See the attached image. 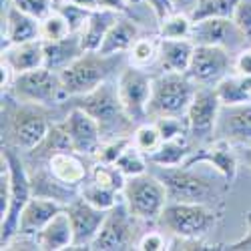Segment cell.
<instances>
[{
	"instance_id": "6da1fadb",
	"label": "cell",
	"mask_w": 251,
	"mask_h": 251,
	"mask_svg": "<svg viewBox=\"0 0 251 251\" xmlns=\"http://www.w3.org/2000/svg\"><path fill=\"white\" fill-rule=\"evenodd\" d=\"M34 197L25 155L2 145L0 153V249H8L18 231L25 205Z\"/></svg>"
},
{
	"instance_id": "7a4b0ae2",
	"label": "cell",
	"mask_w": 251,
	"mask_h": 251,
	"mask_svg": "<svg viewBox=\"0 0 251 251\" xmlns=\"http://www.w3.org/2000/svg\"><path fill=\"white\" fill-rule=\"evenodd\" d=\"M54 121L52 109L2 95V145L28 153L45 141Z\"/></svg>"
},
{
	"instance_id": "3957f363",
	"label": "cell",
	"mask_w": 251,
	"mask_h": 251,
	"mask_svg": "<svg viewBox=\"0 0 251 251\" xmlns=\"http://www.w3.org/2000/svg\"><path fill=\"white\" fill-rule=\"evenodd\" d=\"M60 107H78L87 111L97 123L102 135V141L119 139V137H131L137 129V123L127 115L117 91V78L107 80L102 85L87 95L71 97Z\"/></svg>"
},
{
	"instance_id": "277c9868",
	"label": "cell",
	"mask_w": 251,
	"mask_h": 251,
	"mask_svg": "<svg viewBox=\"0 0 251 251\" xmlns=\"http://www.w3.org/2000/svg\"><path fill=\"white\" fill-rule=\"evenodd\" d=\"M125 65H127V54H102L100 50H85L73 65L58 75L67 97L71 99L87 95L99 89L102 82L117 78Z\"/></svg>"
},
{
	"instance_id": "5b68a950",
	"label": "cell",
	"mask_w": 251,
	"mask_h": 251,
	"mask_svg": "<svg viewBox=\"0 0 251 251\" xmlns=\"http://www.w3.org/2000/svg\"><path fill=\"white\" fill-rule=\"evenodd\" d=\"M223 217V205L207 203H179L169 201L157 221V227L171 237L205 239Z\"/></svg>"
},
{
	"instance_id": "8992f818",
	"label": "cell",
	"mask_w": 251,
	"mask_h": 251,
	"mask_svg": "<svg viewBox=\"0 0 251 251\" xmlns=\"http://www.w3.org/2000/svg\"><path fill=\"white\" fill-rule=\"evenodd\" d=\"M149 171L155 173L165 185L169 201L179 203H207V205H223L221 191L213 179L197 175L193 167H157L151 165Z\"/></svg>"
},
{
	"instance_id": "52a82bcc",
	"label": "cell",
	"mask_w": 251,
	"mask_h": 251,
	"mask_svg": "<svg viewBox=\"0 0 251 251\" xmlns=\"http://www.w3.org/2000/svg\"><path fill=\"white\" fill-rule=\"evenodd\" d=\"M197 85L185 73H167L153 76L149 100V121L161 117H185L197 93Z\"/></svg>"
},
{
	"instance_id": "ba28073f",
	"label": "cell",
	"mask_w": 251,
	"mask_h": 251,
	"mask_svg": "<svg viewBox=\"0 0 251 251\" xmlns=\"http://www.w3.org/2000/svg\"><path fill=\"white\" fill-rule=\"evenodd\" d=\"M2 95H8L20 102L38 104V107H47V109H58L69 99L65 87H62L60 75L47 67L16 75L8 93Z\"/></svg>"
},
{
	"instance_id": "9c48e42d",
	"label": "cell",
	"mask_w": 251,
	"mask_h": 251,
	"mask_svg": "<svg viewBox=\"0 0 251 251\" xmlns=\"http://www.w3.org/2000/svg\"><path fill=\"white\" fill-rule=\"evenodd\" d=\"M123 201L141 223L157 225L165 205L169 203V195H167L161 179L155 173L147 171L137 177H127Z\"/></svg>"
},
{
	"instance_id": "30bf717a",
	"label": "cell",
	"mask_w": 251,
	"mask_h": 251,
	"mask_svg": "<svg viewBox=\"0 0 251 251\" xmlns=\"http://www.w3.org/2000/svg\"><path fill=\"white\" fill-rule=\"evenodd\" d=\"M139 219L129 211V207L121 201L107 213L102 227L95 241L91 243V251H129L137 249V241L143 233H139Z\"/></svg>"
},
{
	"instance_id": "8fae6325",
	"label": "cell",
	"mask_w": 251,
	"mask_h": 251,
	"mask_svg": "<svg viewBox=\"0 0 251 251\" xmlns=\"http://www.w3.org/2000/svg\"><path fill=\"white\" fill-rule=\"evenodd\" d=\"M117 91L127 115L137 123L149 121V100L153 93V76L147 69L131 67L129 62L117 76Z\"/></svg>"
},
{
	"instance_id": "7c38bea8",
	"label": "cell",
	"mask_w": 251,
	"mask_h": 251,
	"mask_svg": "<svg viewBox=\"0 0 251 251\" xmlns=\"http://www.w3.org/2000/svg\"><path fill=\"white\" fill-rule=\"evenodd\" d=\"M221 100L213 87H199L189 109H187V123H189V141L193 147L205 145L215 139V127L221 113Z\"/></svg>"
},
{
	"instance_id": "4fadbf2b",
	"label": "cell",
	"mask_w": 251,
	"mask_h": 251,
	"mask_svg": "<svg viewBox=\"0 0 251 251\" xmlns=\"http://www.w3.org/2000/svg\"><path fill=\"white\" fill-rule=\"evenodd\" d=\"M235 54L221 47L195 45V52L191 58V67L185 75L197 87H217L219 82L233 73Z\"/></svg>"
},
{
	"instance_id": "5bb4252c",
	"label": "cell",
	"mask_w": 251,
	"mask_h": 251,
	"mask_svg": "<svg viewBox=\"0 0 251 251\" xmlns=\"http://www.w3.org/2000/svg\"><path fill=\"white\" fill-rule=\"evenodd\" d=\"M191 40L195 45L221 47L237 54L241 49L249 47V40L243 30L235 25L233 18H205L193 25Z\"/></svg>"
},
{
	"instance_id": "9a60e30c",
	"label": "cell",
	"mask_w": 251,
	"mask_h": 251,
	"mask_svg": "<svg viewBox=\"0 0 251 251\" xmlns=\"http://www.w3.org/2000/svg\"><path fill=\"white\" fill-rule=\"evenodd\" d=\"M65 109V115H62L58 121L62 123L69 141L73 145V151H76L82 157L93 159L102 143V135L99 129V123L78 107H58Z\"/></svg>"
},
{
	"instance_id": "2e32d148",
	"label": "cell",
	"mask_w": 251,
	"mask_h": 251,
	"mask_svg": "<svg viewBox=\"0 0 251 251\" xmlns=\"http://www.w3.org/2000/svg\"><path fill=\"white\" fill-rule=\"evenodd\" d=\"M201 163L211 165L229 187L237 179L239 157L235 153V147L225 139H213L199 147H193L191 155L185 161V167H195Z\"/></svg>"
},
{
	"instance_id": "e0dca14e",
	"label": "cell",
	"mask_w": 251,
	"mask_h": 251,
	"mask_svg": "<svg viewBox=\"0 0 251 251\" xmlns=\"http://www.w3.org/2000/svg\"><path fill=\"white\" fill-rule=\"evenodd\" d=\"M67 205H62L54 199H49V197H32L25 209L20 213V219H18V231H16V237L12 239V243L20 241L23 243V249H36V233L43 229L56 213H60L62 209ZM10 243V245H12ZM8 245V247H10Z\"/></svg>"
},
{
	"instance_id": "ac0fdd59",
	"label": "cell",
	"mask_w": 251,
	"mask_h": 251,
	"mask_svg": "<svg viewBox=\"0 0 251 251\" xmlns=\"http://www.w3.org/2000/svg\"><path fill=\"white\" fill-rule=\"evenodd\" d=\"M67 211H69L73 231H75V247L73 249H91V243L99 235L102 221L109 211H102V209L91 205L80 195L75 197L71 203H67Z\"/></svg>"
},
{
	"instance_id": "d6986e66",
	"label": "cell",
	"mask_w": 251,
	"mask_h": 251,
	"mask_svg": "<svg viewBox=\"0 0 251 251\" xmlns=\"http://www.w3.org/2000/svg\"><path fill=\"white\" fill-rule=\"evenodd\" d=\"M215 139H225L233 147H249L251 145V102L243 104H223L217 127Z\"/></svg>"
},
{
	"instance_id": "ffe728a7",
	"label": "cell",
	"mask_w": 251,
	"mask_h": 251,
	"mask_svg": "<svg viewBox=\"0 0 251 251\" xmlns=\"http://www.w3.org/2000/svg\"><path fill=\"white\" fill-rule=\"evenodd\" d=\"M47 165H49L50 173L60 183L78 189V187L85 183L89 179V175H91L93 159L82 157L76 151H58V153L49 157Z\"/></svg>"
},
{
	"instance_id": "44dd1931",
	"label": "cell",
	"mask_w": 251,
	"mask_h": 251,
	"mask_svg": "<svg viewBox=\"0 0 251 251\" xmlns=\"http://www.w3.org/2000/svg\"><path fill=\"white\" fill-rule=\"evenodd\" d=\"M40 38V20L18 10L10 0L2 14V49Z\"/></svg>"
},
{
	"instance_id": "7402d4cb",
	"label": "cell",
	"mask_w": 251,
	"mask_h": 251,
	"mask_svg": "<svg viewBox=\"0 0 251 251\" xmlns=\"http://www.w3.org/2000/svg\"><path fill=\"white\" fill-rule=\"evenodd\" d=\"M26 165H28V173H30L32 191H34L36 197H49V199H54V201H58L62 205H67L75 197H78V189L60 183L50 173L47 163H28L26 161Z\"/></svg>"
},
{
	"instance_id": "603a6c76",
	"label": "cell",
	"mask_w": 251,
	"mask_h": 251,
	"mask_svg": "<svg viewBox=\"0 0 251 251\" xmlns=\"http://www.w3.org/2000/svg\"><path fill=\"white\" fill-rule=\"evenodd\" d=\"M34 241H36V249L40 251H62L75 247V231L67 207L40 229Z\"/></svg>"
},
{
	"instance_id": "cb8c5ba5",
	"label": "cell",
	"mask_w": 251,
	"mask_h": 251,
	"mask_svg": "<svg viewBox=\"0 0 251 251\" xmlns=\"http://www.w3.org/2000/svg\"><path fill=\"white\" fill-rule=\"evenodd\" d=\"M195 43L191 38H161L157 65L167 73H187L191 67Z\"/></svg>"
},
{
	"instance_id": "d4e9b609",
	"label": "cell",
	"mask_w": 251,
	"mask_h": 251,
	"mask_svg": "<svg viewBox=\"0 0 251 251\" xmlns=\"http://www.w3.org/2000/svg\"><path fill=\"white\" fill-rule=\"evenodd\" d=\"M0 60H4L16 75L45 67V40L36 38L28 43L4 47Z\"/></svg>"
},
{
	"instance_id": "484cf974",
	"label": "cell",
	"mask_w": 251,
	"mask_h": 251,
	"mask_svg": "<svg viewBox=\"0 0 251 251\" xmlns=\"http://www.w3.org/2000/svg\"><path fill=\"white\" fill-rule=\"evenodd\" d=\"M85 52L80 32H71L60 40H45V67L50 71H65Z\"/></svg>"
},
{
	"instance_id": "4316f807",
	"label": "cell",
	"mask_w": 251,
	"mask_h": 251,
	"mask_svg": "<svg viewBox=\"0 0 251 251\" xmlns=\"http://www.w3.org/2000/svg\"><path fill=\"white\" fill-rule=\"evenodd\" d=\"M139 36H141V26L137 25V20L121 14L119 20L107 32V36H104L99 50L102 54H127Z\"/></svg>"
},
{
	"instance_id": "83f0119b",
	"label": "cell",
	"mask_w": 251,
	"mask_h": 251,
	"mask_svg": "<svg viewBox=\"0 0 251 251\" xmlns=\"http://www.w3.org/2000/svg\"><path fill=\"white\" fill-rule=\"evenodd\" d=\"M119 12L109 10V8H95L87 20L85 28L80 30V40L85 50H99L104 36L111 30V26L119 20Z\"/></svg>"
},
{
	"instance_id": "f1b7e54d",
	"label": "cell",
	"mask_w": 251,
	"mask_h": 251,
	"mask_svg": "<svg viewBox=\"0 0 251 251\" xmlns=\"http://www.w3.org/2000/svg\"><path fill=\"white\" fill-rule=\"evenodd\" d=\"M193 145L189 137H179L171 141H163L159 147L149 155V163L157 167H177L185 165L187 157L191 155Z\"/></svg>"
},
{
	"instance_id": "f546056e",
	"label": "cell",
	"mask_w": 251,
	"mask_h": 251,
	"mask_svg": "<svg viewBox=\"0 0 251 251\" xmlns=\"http://www.w3.org/2000/svg\"><path fill=\"white\" fill-rule=\"evenodd\" d=\"M215 93H217L221 104L251 102V76H243L239 73L227 75L215 87Z\"/></svg>"
},
{
	"instance_id": "4dcf8cb0",
	"label": "cell",
	"mask_w": 251,
	"mask_h": 251,
	"mask_svg": "<svg viewBox=\"0 0 251 251\" xmlns=\"http://www.w3.org/2000/svg\"><path fill=\"white\" fill-rule=\"evenodd\" d=\"M78 195L89 201L91 205L102 209V211H111L115 205H119L123 201V193L121 191H115V189H109V187H102L99 183H95L93 179H87L78 187Z\"/></svg>"
},
{
	"instance_id": "1f68e13d",
	"label": "cell",
	"mask_w": 251,
	"mask_h": 251,
	"mask_svg": "<svg viewBox=\"0 0 251 251\" xmlns=\"http://www.w3.org/2000/svg\"><path fill=\"white\" fill-rule=\"evenodd\" d=\"M159 60V38L153 36H139L135 45L127 52V62L131 67L149 69Z\"/></svg>"
},
{
	"instance_id": "d6a6232c",
	"label": "cell",
	"mask_w": 251,
	"mask_h": 251,
	"mask_svg": "<svg viewBox=\"0 0 251 251\" xmlns=\"http://www.w3.org/2000/svg\"><path fill=\"white\" fill-rule=\"evenodd\" d=\"M193 18L185 12L173 10L165 18L159 20V36L161 38H191L193 32Z\"/></svg>"
},
{
	"instance_id": "836d02e7",
	"label": "cell",
	"mask_w": 251,
	"mask_h": 251,
	"mask_svg": "<svg viewBox=\"0 0 251 251\" xmlns=\"http://www.w3.org/2000/svg\"><path fill=\"white\" fill-rule=\"evenodd\" d=\"M239 0H199L191 12L193 23L205 18H233Z\"/></svg>"
},
{
	"instance_id": "e575fe53",
	"label": "cell",
	"mask_w": 251,
	"mask_h": 251,
	"mask_svg": "<svg viewBox=\"0 0 251 251\" xmlns=\"http://www.w3.org/2000/svg\"><path fill=\"white\" fill-rule=\"evenodd\" d=\"M89 179H93L95 183H99L102 187H109V189L121 191V193L125 189V183H127V177L121 173V169H119L117 165L100 163V161H93Z\"/></svg>"
},
{
	"instance_id": "d590c367",
	"label": "cell",
	"mask_w": 251,
	"mask_h": 251,
	"mask_svg": "<svg viewBox=\"0 0 251 251\" xmlns=\"http://www.w3.org/2000/svg\"><path fill=\"white\" fill-rule=\"evenodd\" d=\"M115 165L119 167L121 173H123L125 177H137V175H143V173H147V171H149V167H151L149 157L145 155L143 151H139L133 143L123 151V155L117 159Z\"/></svg>"
},
{
	"instance_id": "8d00e7d4",
	"label": "cell",
	"mask_w": 251,
	"mask_h": 251,
	"mask_svg": "<svg viewBox=\"0 0 251 251\" xmlns=\"http://www.w3.org/2000/svg\"><path fill=\"white\" fill-rule=\"evenodd\" d=\"M131 143L135 145L139 151H143L145 155L149 157L159 147V145L163 143V137H161L157 125L153 121H145V123L137 125V129L131 135Z\"/></svg>"
},
{
	"instance_id": "74e56055",
	"label": "cell",
	"mask_w": 251,
	"mask_h": 251,
	"mask_svg": "<svg viewBox=\"0 0 251 251\" xmlns=\"http://www.w3.org/2000/svg\"><path fill=\"white\" fill-rule=\"evenodd\" d=\"M54 10L65 16V20L71 26V32H80L82 28H85L87 20L93 12L89 8H82V6H76V4L69 2V0H54Z\"/></svg>"
},
{
	"instance_id": "f35d334b",
	"label": "cell",
	"mask_w": 251,
	"mask_h": 251,
	"mask_svg": "<svg viewBox=\"0 0 251 251\" xmlns=\"http://www.w3.org/2000/svg\"><path fill=\"white\" fill-rule=\"evenodd\" d=\"M71 34V26L60 12L52 10L47 18L40 20V38L43 40H60Z\"/></svg>"
},
{
	"instance_id": "ab89813d",
	"label": "cell",
	"mask_w": 251,
	"mask_h": 251,
	"mask_svg": "<svg viewBox=\"0 0 251 251\" xmlns=\"http://www.w3.org/2000/svg\"><path fill=\"white\" fill-rule=\"evenodd\" d=\"M163 137V141H171L179 137H189V123L187 117H161L153 121Z\"/></svg>"
},
{
	"instance_id": "60d3db41",
	"label": "cell",
	"mask_w": 251,
	"mask_h": 251,
	"mask_svg": "<svg viewBox=\"0 0 251 251\" xmlns=\"http://www.w3.org/2000/svg\"><path fill=\"white\" fill-rule=\"evenodd\" d=\"M131 145V137H119V139H109L102 141L100 147L97 151V155L93 157V161H100V163H111L115 165L117 159L123 155V151Z\"/></svg>"
},
{
	"instance_id": "b9f144b4",
	"label": "cell",
	"mask_w": 251,
	"mask_h": 251,
	"mask_svg": "<svg viewBox=\"0 0 251 251\" xmlns=\"http://www.w3.org/2000/svg\"><path fill=\"white\" fill-rule=\"evenodd\" d=\"M10 2L18 10H23L25 14H28L36 20L47 18L54 10V0H10Z\"/></svg>"
},
{
	"instance_id": "7bdbcfd3",
	"label": "cell",
	"mask_w": 251,
	"mask_h": 251,
	"mask_svg": "<svg viewBox=\"0 0 251 251\" xmlns=\"http://www.w3.org/2000/svg\"><path fill=\"white\" fill-rule=\"evenodd\" d=\"M169 249V239L161 231H145L137 241V251H165Z\"/></svg>"
},
{
	"instance_id": "ee69618b",
	"label": "cell",
	"mask_w": 251,
	"mask_h": 251,
	"mask_svg": "<svg viewBox=\"0 0 251 251\" xmlns=\"http://www.w3.org/2000/svg\"><path fill=\"white\" fill-rule=\"evenodd\" d=\"M235 25L243 30V34L247 36L249 45H251V0H239L235 14H233Z\"/></svg>"
},
{
	"instance_id": "f6af8a7d",
	"label": "cell",
	"mask_w": 251,
	"mask_h": 251,
	"mask_svg": "<svg viewBox=\"0 0 251 251\" xmlns=\"http://www.w3.org/2000/svg\"><path fill=\"white\" fill-rule=\"evenodd\" d=\"M233 73H239L243 76H251V47H245L235 54Z\"/></svg>"
},
{
	"instance_id": "bcb514c9",
	"label": "cell",
	"mask_w": 251,
	"mask_h": 251,
	"mask_svg": "<svg viewBox=\"0 0 251 251\" xmlns=\"http://www.w3.org/2000/svg\"><path fill=\"white\" fill-rule=\"evenodd\" d=\"M143 2L151 8V12L157 18V23H159L161 18H165L167 14H171L175 10L173 8V0H143Z\"/></svg>"
},
{
	"instance_id": "7dc6e473",
	"label": "cell",
	"mask_w": 251,
	"mask_h": 251,
	"mask_svg": "<svg viewBox=\"0 0 251 251\" xmlns=\"http://www.w3.org/2000/svg\"><path fill=\"white\" fill-rule=\"evenodd\" d=\"M223 249H229V251H251V213H247V229H245V235L233 243H227V245H221Z\"/></svg>"
},
{
	"instance_id": "c3c4849f",
	"label": "cell",
	"mask_w": 251,
	"mask_h": 251,
	"mask_svg": "<svg viewBox=\"0 0 251 251\" xmlns=\"http://www.w3.org/2000/svg\"><path fill=\"white\" fill-rule=\"evenodd\" d=\"M135 0H99V6L100 8H109V10H115L119 14H127L131 10Z\"/></svg>"
},
{
	"instance_id": "681fc988",
	"label": "cell",
	"mask_w": 251,
	"mask_h": 251,
	"mask_svg": "<svg viewBox=\"0 0 251 251\" xmlns=\"http://www.w3.org/2000/svg\"><path fill=\"white\" fill-rule=\"evenodd\" d=\"M0 71H2V93H8V89L12 87V82H14L16 73L6 65L4 60H0Z\"/></svg>"
},
{
	"instance_id": "f907efd6",
	"label": "cell",
	"mask_w": 251,
	"mask_h": 251,
	"mask_svg": "<svg viewBox=\"0 0 251 251\" xmlns=\"http://www.w3.org/2000/svg\"><path fill=\"white\" fill-rule=\"evenodd\" d=\"M197 2H199V0H173V8L177 12H185V14L191 16V12L197 6Z\"/></svg>"
},
{
	"instance_id": "816d5d0a",
	"label": "cell",
	"mask_w": 251,
	"mask_h": 251,
	"mask_svg": "<svg viewBox=\"0 0 251 251\" xmlns=\"http://www.w3.org/2000/svg\"><path fill=\"white\" fill-rule=\"evenodd\" d=\"M69 2H73L76 6H82V8H89V10L99 8V0H69Z\"/></svg>"
},
{
	"instance_id": "f5cc1de1",
	"label": "cell",
	"mask_w": 251,
	"mask_h": 251,
	"mask_svg": "<svg viewBox=\"0 0 251 251\" xmlns=\"http://www.w3.org/2000/svg\"><path fill=\"white\" fill-rule=\"evenodd\" d=\"M241 159H243V163L249 167V171H251V145H249V147H243V151H241Z\"/></svg>"
}]
</instances>
